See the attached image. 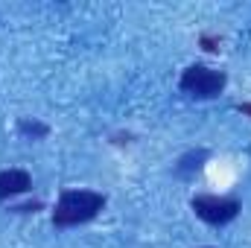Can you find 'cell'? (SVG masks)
Masks as SVG:
<instances>
[{
  "instance_id": "cell-6",
  "label": "cell",
  "mask_w": 251,
  "mask_h": 248,
  "mask_svg": "<svg viewBox=\"0 0 251 248\" xmlns=\"http://www.w3.org/2000/svg\"><path fill=\"white\" fill-rule=\"evenodd\" d=\"M201 47H204L207 53H216V50H219V38H210V35H201Z\"/></svg>"
},
{
  "instance_id": "cell-5",
  "label": "cell",
  "mask_w": 251,
  "mask_h": 248,
  "mask_svg": "<svg viewBox=\"0 0 251 248\" xmlns=\"http://www.w3.org/2000/svg\"><path fill=\"white\" fill-rule=\"evenodd\" d=\"M18 131L26 134V137H47V134H50V125L38 123V120H21V123H18Z\"/></svg>"
},
{
  "instance_id": "cell-2",
  "label": "cell",
  "mask_w": 251,
  "mask_h": 248,
  "mask_svg": "<svg viewBox=\"0 0 251 248\" xmlns=\"http://www.w3.org/2000/svg\"><path fill=\"white\" fill-rule=\"evenodd\" d=\"M228 76L222 70H213V67H204V64H190L187 70L181 73V91L196 97V99H213L222 94Z\"/></svg>"
},
{
  "instance_id": "cell-7",
  "label": "cell",
  "mask_w": 251,
  "mask_h": 248,
  "mask_svg": "<svg viewBox=\"0 0 251 248\" xmlns=\"http://www.w3.org/2000/svg\"><path fill=\"white\" fill-rule=\"evenodd\" d=\"M237 108H240V111H243V114H249V117H251V102H240V105H237Z\"/></svg>"
},
{
  "instance_id": "cell-3",
  "label": "cell",
  "mask_w": 251,
  "mask_h": 248,
  "mask_svg": "<svg viewBox=\"0 0 251 248\" xmlns=\"http://www.w3.org/2000/svg\"><path fill=\"white\" fill-rule=\"evenodd\" d=\"M190 207L196 210V216L207 225H228L240 216V201L234 196H193Z\"/></svg>"
},
{
  "instance_id": "cell-1",
  "label": "cell",
  "mask_w": 251,
  "mask_h": 248,
  "mask_svg": "<svg viewBox=\"0 0 251 248\" xmlns=\"http://www.w3.org/2000/svg\"><path fill=\"white\" fill-rule=\"evenodd\" d=\"M102 207H105V196L97 190H64L53 207V225L70 228V225L91 222Z\"/></svg>"
},
{
  "instance_id": "cell-4",
  "label": "cell",
  "mask_w": 251,
  "mask_h": 248,
  "mask_svg": "<svg viewBox=\"0 0 251 248\" xmlns=\"http://www.w3.org/2000/svg\"><path fill=\"white\" fill-rule=\"evenodd\" d=\"M32 187V178L26 170H0V201H9Z\"/></svg>"
}]
</instances>
